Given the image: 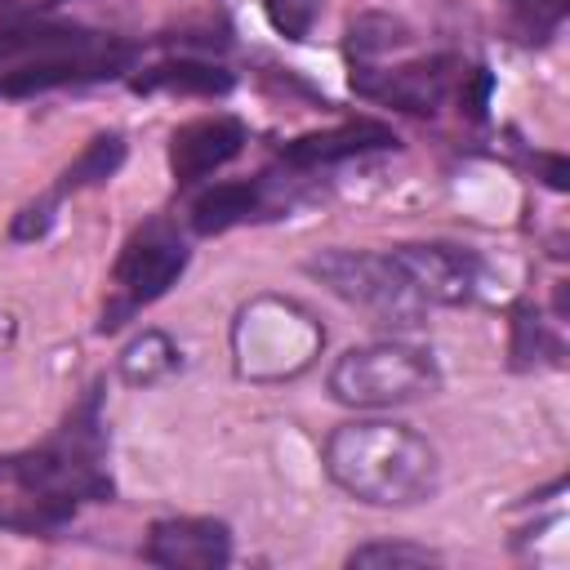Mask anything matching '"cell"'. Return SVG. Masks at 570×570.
<instances>
[{
    "label": "cell",
    "instance_id": "cell-1",
    "mask_svg": "<svg viewBox=\"0 0 570 570\" xmlns=\"http://www.w3.org/2000/svg\"><path fill=\"white\" fill-rule=\"evenodd\" d=\"M102 499H111L107 436L98 419V392L89 387L45 445L0 459V530L49 534L67 525L80 503Z\"/></svg>",
    "mask_w": 570,
    "mask_h": 570
},
{
    "label": "cell",
    "instance_id": "cell-2",
    "mask_svg": "<svg viewBox=\"0 0 570 570\" xmlns=\"http://www.w3.org/2000/svg\"><path fill=\"white\" fill-rule=\"evenodd\" d=\"M325 472L370 508H414L441 485L436 445L396 419H352L325 441Z\"/></svg>",
    "mask_w": 570,
    "mask_h": 570
},
{
    "label": "cell",
    "instance_id": "cell-3",
    "mask_svg": "<svg viewBox=\"0 0 570 570\" xmlns=\"http://www.w3.org/2000/svg\"><path fill=\"white\" fill-rule=\"evenodd\" d=\"M134 67V45L85 27L9 22L0 27V94H45L58 85L111 80Z\"/></svg>",
    "mask_w": 570,
    "mask_h": 570
},
{
    "label": "cell",
    "instance_id": "cell-4",
    "mask_svg": "<svg viewBox=\"0 0 570 570\" xmlns=\"http://www.w3.org/2000/svg\"><path fill=\"white\" fill-rule=\"evenodd\" d=\"M321 347V321L285 294H258L232 321V365L249 383H289L312 370Z\"/></svg>",
    "mask_w": 570,
    "mask_h": 570
},
{
    "label": "cell",
    "instance_id": "cell-5",
    "mask_svg": "<svg viewBox=\"0 0 570 570\" xmlns=\"http://www.w3.org/2000/svg\"><path fill=\"white\" fill-rule=\"evenodd\" d=\"M312 281H321L334 298L370 312L387 330H414L428 316V298L414 289L405 267L392 254L374 249H321L303 263Z\"/></svg>",
    "mask_w": 570,
    "mask_h": 570
},
{
    "label": "cell",
    "instance_id": "cell-6",
    "mask_svg": "<svg viewBox=\"0 0 570 570\" xmlns=\"http://www.w3.org/2000/svg\"><path fill=\"white\" fill-rule=\"evenodd\" d=\"M441 387V370L436 361L401 338H379L365 347H347L334 365H330V392L343 405L356 410H392V405H410L423 401Z\"/></svg>",
    "mask_w": 570,
    "mask_h": 570
},
{
    "label": "cell",
    "instance_id": "cell-7",
    "mask_svg": "<svg viewBox=\"0 0 570 570\" xmlns=\"http://www.w3.org/2000/svg\"><path fill=\"white\" fill-rule=\"evenodd\" d=\"M187 272V240L178 236L174 223L147 218L120 249L116 272H111V303L102 307L98 330H120L138 307L156 303L178 276Z\"/></svg>",
    "mask_w": 570,
    "mask_h": 570
},
{
    "label": "cell",
    "instance_id": "cell-8",
    "mask_svg": "<svg viewBox=\"0 0 570 570\" xmlns=\"http://www.w3.org/2000/svg\"><path fill=\"white\" fill-rule=\"evenodd\" d=\"M463 67L450 58V53H436V58H419V62H401V67H365L356 62L352 71V89L361 98H374V102H387L396 111H410V116H432L459 85Z\"/></svg>",
    "mask_w": 570,
    "mask_h": 570
},
{
    "label": "cell",
    "instance_id": "cell-9",
    "mask_svg": "<svg viewBox=\"0 0 570 570\" xmlns=\"http://www.w3.org/2000/svg\"><path fill=\"white\" fill-rule=\"evenodd\" d=\"M142 557L165 570H223L232 561V530L214 517H165L147 530Z\"/></svg>",
    "mask_w": 570,
    "mask_h": 570
},
{
    "label": "cell",
    "instance_id": "cell-10",
    "mask_svg": "<svg viewBox=\"0 0 570 570\" xmlns=\"http://www.w3.org/2000/svg\"><path fill=\"white\" fill-rule=\"evenodd\" d=\"M392 258L405 267V276L414 281V289L441 307H459L476 294V281H481V267L468 249H454V245H436V240H414V245H396Z\"/></svg>",
    "mask_w": 570,
    "mask_h": 570
},
{
    "label": "cell",
    "instance_id": "cell-11",
    "mask_svg": "<svg viewBox=\"0 0 570 570\" xmlns=\"http://www.w3.org/2000/svg\"><path fill=\"white\" fill-rule=\"evenodd\" d=\"M245 147V125L236 116H196L174 129L169 138V174L178 187L209 178L227 160H236Z\"/></svg>",
    "mask_w": 570,
    "mask_h": 570
},
{
    "label": "cell",
    "instance_id": "cell-12",
    "mask_svg": "<svg viewBox=\"0 0 570 570\" xmlns=\"http://www.w3.org/2000/svg\"><path fill=\"white\" fill-rule=\"evenodd\" d=\"M396 147V134L383 125V120H343L334 129H316V134H298L281 147V160L289 169H325V165H338V160H352V156H365V151H387Z\"/></svg>",
    "mask_w": 570,
    "mask_h": 570
},
{
    "label": "cell",
    "instance_id": "cell-13",
    "mask_svg": "<svg viewBox=\"0 0 570 570\" xmlns=\"http://www.w3.org/2000/svg\"><path fill=\"white\" fill-rule=\"evenodd\" d=\"M267 209H272V200H267V183L263 178L214 183L191 205V232L196 236H218V232H232V227H240L249 218H263Z\"/></svg>",
    "mask_w": 570,
    "mask_h": 570
},
{
    "label": "cell",
    "instance_id": "cell-14",
    "mask_svg": "<svg viewBox=\"0 0 570 570\" xmlns=\"http://www.w3.org/2000/svg\"><path fill=\"white\" fill-rule=\"evenodd\" d=\"M129 85L138 94H200V98H214V94H227L236 80H232L227 67L196 62V58H169V62H156L142 76H134Z\"/></svg>",
    "mask_w": 570,
    "mask_h": 570
},
{
    "label": "cell",
    "instance_id": "cell-15",
    "mask_svg": "<svg viewBox=\"0 0 570 570\" xmlns=\"http://www.w3.org/2000/svg\"><path fill=\"white\" fill-rule=\"evenodd\" d=\"M116 370H120V379L129 387H156L178 370V343L165 330H142V334H134L125 343Z\"/></svg>",
    "mask_w": 570,
    "mask_h": 570
},
{
    "label": "cell",
    "instance_id": "cell-16",
    "mask_svg": "<svg viewBox=\"0 0 570 570\" xmlns=\"http://www.w3.org/2000/svg\"><path fill=\"white\" fill-rule=\"evenodd\" d=\"M120 165H125V138H120V134H98V138H89V142H85V151L62 169V178H58L53 196L62 200L67 191L98 187V183H107Z\"/></svg>",
    "mask_w": 570,
    "mask_h": 570
},
{
    "label": "cell",
    "instance_id": "cell-17",
    "mask_svg": "<svg viewBox=\"0 0 570 570\" xmlns=\"http://www.w3.org/2000/svg\"><path fill=\"white\" fill-rule=\"evenodd\" d=\"M570 13V0H503V27L517 45H548Z\"/></svg>",
    "mask_w": 570,
    "mask_h": 570
},
{
    "label": "cell",
    "instance_id": "cell-18",
    "mask_svg": "<svg viewBox=\"0 0 570 570\" xmlns=\"http://www.w3.org/2000/svg\"><path fill=\"white\" fill-rule=\"evenodd\" d=\"M410 40H414L410 27L401 18H392V13H361V18L347 22V53L356 62H370V58H383L392 49H405Z\"/></svg>",
    "mask_w": 570,
    "mask_h": 570
},
{
    "label": "cell",
    "instance_id": "cell-19",
    "mask_svg": "<svg viewBox=\"0 0 570 570\" xmlns=\"http://www.w3.org/2000/svg\"><path fill=\"white\" fill-rule=\"evenodd\" d=\"M561 365V338L548 330L543 316L521 307L512 316V370H534V365Z\"/></svg>",
    "mask_w": 570,
    "mask_h": 570
},
{
    "label": "cell",
    "instance_id": "cell-20",
    "mask_svg": "<svg viewBox=\"0 0 570 570\" xmlns=\"http://www.w3.org/2000/svg\"><path fill=\"white\" fill-rule=\"evenodd\" d=\"M441 552L432 548H419V543H365L356 552H347V566H370V570H383V566H436Z\"/></svg>",
    "mask_w": 570,
    "mask_h": 570
},
{
    "label": "cell",
    "instance_id": "cell-21",
    "mask_svg": "<svg viewBox=\"0 0 570 570\" xmlns=\"http://www.w3.org/2000/svg\"><path fill=\"white\" fill-rule=\"evenodd\" d=\"M263 9H267V22L285 40H307L316 18H321V9H325V0H263Z\"/></svg>",
    "mask_w": 570,
    "mask_h": 570
},
{
    "label": "cell",
    "instance_id": "cell-22",
    "mask_svg": "<svg viewBox=\"0 0 570 570\" xmlns=\"http://www.w3.org/2000/svg\"><path fill=\"white\" fill-rule=\"evenodd\" d=\"M53 209H58V196L49 191V196H40V200H31L18 218H13V240H36V236H45L49 232V223H53Z\"/></svg>",
    "mask_w": 570,
    "mask_h": 570
},
{
    "label": "cell",
    "instance_id": "cell-23",
    "mask_svg": "<svg viewBox=\"0 0 570 570\" xmlns=\"http://www.w3.org/2000/svg\"><path fill=\"white\" fill-rule=\"evenodd\" d=\"M454 94H459V102L468 107V116H485V98H490V71L485 67H472V71H463L459 76V85H454Z\"/></svg>",
    "mask_w": 570,
    "mask_h": 570
},
{
    "label": "cell",
    "instance_id": "cell-24",
    "mask_svg": "<svg viewBox=\"0 0 570 570\" xmlns=\"http://www.w3.org/2000/svg\"><path fill=\"white\" fill-rule=\"evenodd\" d=\"M40 4H58V0H40Z\"/></svg>",
    "mask_w": 570,
    "mask_h": 570
}]
</instances>
